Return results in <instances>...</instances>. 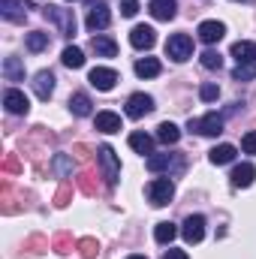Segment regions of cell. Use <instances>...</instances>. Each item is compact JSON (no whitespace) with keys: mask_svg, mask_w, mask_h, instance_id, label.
I'll use <instances>...</instances> for the list:
<instances>
[{"mask_svg":"<svg viewBox=\"0 0 256 259\" xmlns=\"http://www.w3.org/2000/svg\"><path fill=\"white\" fill-rule=\"evenodd\" d=\"M181 139V130L175 127L172 121H163L160 127H157V142H163V145H175Z\"/></svg>","mask_w":256,"mask_h":259,"instance_id":"484cf974","label":"cell"},{"mask_svg":"<svg viewBox=\"0 0 256 259\" xmlns=\"http://www.w3.org/2000/svg\"><path fill=\"white\" fill-rule=\"evenodd\" d=\"M175 235H178V226H175V223H169V220L157 223V229H154V238H157V244H169Z\"/></svg>","mask_w":256,"mask_h":259,"instance_id":"f1b7e54d","label":"cell"},{"mask_svg":"<svg viewBox=\"0 0 256 259\" xmlns=\"http://www.w3.org/2000/svg\"><path fill=\"white\" fill-rule=\"evenodd\" d=\"M3 106H6V112H9V115H27V109H30L27 97H24L18 88H9V91L3 94Z\"/></svg>","mask_w":256,"mask_h":259,"instance_id":"4fadbf2b","label":"cell"},{"mask_svg":"<svg viewBox=\"0 0 256 259\" xmlns=\"http://www.w3.org/2000/svg\"><path fill=\"white\" fill-rule=\"evenodd\" d=\"M232 187H250L253 184V178H256V166L253 163H241V166H235L232 169Z\"/></svg>","mask_w":256,"mask_h":259,"instance_id":"2e32d148","label":"cell"},{"mask_svg":"<svg viewBox=\"0 0 256 259\" xmlns=\"http://www.w3.org/2000/svg\"><path fill=\"white\" fill-rule=\"evenodd\" d=\"M3 166H6V169H9V172H12V169H18V163H15V160H12V157H6V163H3Z\"/></svg>","mask_w":256,"mask_h":259,"instance_id":"74e56055","label":"cell"},{"mask_svg":"<svg viewBox=\"0 0 256 259\" xmlns=\"http://www.w3.org/2000/svg\"><path fill=\"white\" fill-rule=\"evenodd\" d=\"M127 259H148V256H142V253H133V256H127Z\"/></svg>","mask_w":256,"mask_h":259,"instance_id":"f35d334b","label":"cell"},{"mask_svg":"<svg viewBox=\"0 0 256 259\" xmlns=\"http://www.w3.org/2000/svg\"><path fill=\"white\" fill-rule=\"evenodd\" d=\"M232 78H235V81H250V78H256V61H250V64H238L235 69H232Z\"/></svg>","mask_w":256,"mask_h":259,"instance_id":"f546056e","label":"cell"},{"mask_svg":"<svg viewBox=\"0 0 256 259\" xmlns=\"http://www.w3.org/2000/svg\"><path fill=\"white\" fill-rule=\"evenodd\" d=\"M91 106H94V103H91V97H88V94H81V91L69 97V112H72L75 118H88V115H91Z\"/></svg>","mask_w":256,"mask_h":259,"instance_id":"d6986e66","label":"cell"},{"mask_svg":"<svg viewBox=\"0 0 256 259\" xmlns=\"http://www.w3.org/2000/svg\"><path fill=\"white\" fill-rule=\"evenodd\" d=\"M130 42H133V49H151L154 42H157V33H154V27H148V24H136L133 30H130Z\"/></svg>","mask_w":256,"mask_h":259,"instance_id":"7c38bea8","label":"cell"},{"mask_svg":"<svg viewBox=\"0 0 256 259\" xmlns=\"http://www.w3.org/2000/svg\"><path fill=\"white\" fill-rule=\"evenodd\" d=\"M235 154H238V151H235V145H217V148L208 154V160H211L214 166H226V163H232V160H235Z\"/></svg>","mask_w":256,"mask_h":259,"instance_id":"44dd1931","label":"cell"},{"mask_svg":"<svg viewBox=\"0 0 256 259\" xmlns=\"http://www.w3.org/2000/svg\"><path fill=\"white\" fill-rule=\"evenodd\" d=\"M187 130L190 133H202V136H217V133H223V118L217 112H208L205 118H190Z\"/></svg>","mask_w":256,"mask_h":259,"instance_id":"8992f818","label":"cell"},{"mask_svg":"<svg viewBox=\"0 0 256 259\" xmlns=\"http://www.w3.org/2000/svg\"><path fill=\"white\" fill-rule=\"evenodd\" d=\"M88 18H84V24H88V30H106L109 24H112V12H109V6H106V0H88Z\"/></svg>","mask_w":256,"mask_h":259,"instance_id":"7a4b0ae2","label":"cell"},{"mask_svg":"<svg viewBox=\"0 0 256 259\" xmlns=\"http://www.w3.org/2000/svg\"><path fill=\"white\" fill-rule=\"evenodd\" d=\"M61 61H64V66H69V69H81V66H84V52L75 49V46H66L64 55H61Z\"/></svg>","mask_w":256,"mask_h":259,"instance_id":"83f0119b","label":"cell"},{"mask_svg":"<svg viewBox=\"0 0 256 259\" xmlns=\"http://www.w3.org/2000/svg\"><path fill=\"white\" fill-rule=\"evenodd\" d=\"M199 61L205 69H220L223 66V58H220V52H214V49H208V52H202L199 55Z\"/></svg>","mask_w":256,"mask_h":259,"instance_id":"4dcf8cb0","label":"cell"},{"mask_svg":"<svg viewBox=\"0 0 256 259\" xmlns=\"http://www.w3.org/2000/svg\"><path fill=\"white\" fill-rule=\"evenodd\" d=\"M91 49L97 52V58H115V55H118V42H115L112 36H103V33H97V36L91 39Z\"/></svg>","mask_w":256,"mask_h":259,"instance_id":"e0dca14e","label":"cell"},{"mask_svg":"<svg viewBox=\"0 0 256 259\" xmlns=\"http://www.w3.org/2000/svg\"><path fill=\"white\" fill-rule=\"evenodd\" d=\"M78 247H81V256H84V259H94V256H97V241H94V238L78 241Z\"/></svg>","mask_w":256,"mask_h":259,"instance_id":"d6a6232c","label":"cell"},{"mask_svg":"<svg viewBox=\"0 0 256 259\" xmlns=\"http://www.w3.org/2000/svg\"><path fill=\"white\" fill-rule=\"evenodd\" d=\"M94 127L100 130V133H118L121 130V115H115V112H97Z\"/></svg>","mask_w":256,"mask_h":259,"instance_id":"ac0fdd59","label":"cell"},{"mask_svg":"<svg viewBox=\"0 0 256 259\" xmlns=\"http://www.w3.org/2000/svg\"><path fill=\"white\" fill-rule=\"evenodd\" d=\"M136 12H139V0H121V15L133 18Z\"/></svg>","mask_w":256,"mask_h":259,"instance_id":"e575fe53","label":"cell"},{"mask_svg":"<svg viewBox=\"0 0 256 259\" xmlns=\"http://www.w3.org/2000/svg\"><path fill=\"white\" fill-rule=\"evenodd\" d=\"M193 55V39L187 33H172L166 39V58H172L175 64H184Z\"/></svg>","mask_w":256,"mask_h":259,"instance_id":"3957f363","label":"cell"},{"mask_svg":"<svg viewBox=\"0 0 256 259\" xmlns=\"http://www.w3.org/2000/svg\"><path fill=\"white\" fill-rule=\"evenodd\" d=\"M217 97H220V88H217L214 81H205V84L199 88V100H202V103H214Z\"/></svg>","mask_w":256,"mask_h":259,"instance_id":"1f68e13d","label":"cell"},{"mask_svg":"<svg viewBox=\"0 0 256 259\" xmlns=\"http://www.w3.org/2000/svg\"><path fill=\"white\" fill-rule=\"evenodd\" d=\"M232 58H235L238 64H250V61H256V42H247V39L235 42V46H232Z\"/></svg>","mask_w":256,"mask_h":259,"instance_id":"7402d4cb","label":"cell"},{"mask_svg":"<svg viewBox=\"0 0 256 259\" xmlns=\"http://www.w3.org/2000/svg\"><path fill=\"white\" fill-rule=\"evenodd\" d=\"M148 202L151 205H157V208H163V205H169L172 202V196H175V184L169 181V178H154L151 184H148Z\"/></svg>","mask_w":256,"mask_h":259,"instance_id":"277c9868","label":"cell"},{"mask_svg":"<svg viewBox=\"0 0 256 259\" xmlns=\"http://www.w3.org/2000/svg\"><path fill=\"white\" fill-rule=\"evenodd\" d=\"M145 166H148V172H166V169H181L184 160L178 154H151L145 160Z\"/></svg>","mask_w":256,"mask_h":259,"instance_id":"9c48e42d","label":"cell"},{"mask_svg":"<svg viewBox=\"0 0 256 259\" xmlns=\"http://www.w3.org/2000/svg\"><path fill=\"white\" fill-rule=\"evenodd\" d=\"M196 33H199V39H202L205 46H214V42H220V39L226 36V24H223V21H202Z\"/></svg>","mask_w":256,"mask_h":259,"instance_id":"8fae6325","label":"cell"},{"mask_svg":"<svg viewBox=\"0 0 256 259\" xmlns=\"http://www.w3.org/2000/svg\"><path fill=\"white\" fill-rule=\"evenodd\" d=\"M42 15H46L52 24H58V30H61L64 36H72V33H75V15H72V9L46 6V9H42Z\"/></svg>","mask_w":256,"mask_h":259,"instance_id":"5b68a950","label":"cell"},{"mask_svg":"<svg viewBox=\"0 0 256 259\" xmlns=\"http://www.w3.org/2000/svg\"><path fill=\"white\" fill-rule=\"evenodd\" d=\"M151 109H154V97H148V94H133L127 100V118H133V121L145 118Z\"/></svg>","mask_w":256,"mask_h":259,"instance_id":"30bf717a","label":"cell"},{"mask_svg":"<svg viewBox=\"0 0 256 259\" xmlns=\"http://www.w3.org/2000/svg\"><path fill=\"white\" fill-rule=\"evenodd\" d=\"M130 148L136 151V154H154V139L148 136V133H130Z\"/></svg>","mask_w":256,"mask_h":259,"instance_id":"ffe728a7","label":"cell"},{"mask_svg":"<svg viewBox=\"0 0 256 259\" xmlns=\"http://www.w3.org/2000/svg\"><path fill=\"white\" fill-rule=\"evenodd\" d=\"M0 15L6 18V21H24V6L21 3H15V0H0Z\"/></svg>","mask_w":256,"mask_h":259,"instance_id":"cb8c5ba5","label":"cell"},{"mask_svg":"<svg viewBox=\"0 0 256 259\" xmlns=\"http://www.w3.org/2000/svg\"><path fill=\"white\" fill-rule=\"evenodd\" d=\"M181 235H184L187 244H199L205 238V217L202 214H190L184 220V226H181Z\"/></svg>","mask_w":256,"mask_h":259,"instance_id":"ba28073f","label":"cell"},{"mask_svg":"<svg viewBox=\"0 0 256 259\" xmlns=\"http://www.w3.org/2000/svg\"><path fill=\"white\" fill-rule=\"evenodd\" d=\"M55 166H58L61 172H69V160H66L64 154H58V157H55Z\"/></svg>","mask_w":256,"mask_h":259,"instance_id":"d590c367","label":"cell"},{"mask_svg":"<svg viewBox=\"0 0 256 259\" xmlns=\"http://www.w3.org/2000/svg\"><path fill=\"white\" fill-rule=\"evenodd\" d=\"M97 163H100V169H103L106 184H109V187H115V184H118V178H121V163H118L115 148H112V145H100V148H97Z\"/></svg>","mask_w":256,"mask_h":259,"instance_id":"6da1fadb","label":"cell"},{"mask_svg":"<svg viewBox=\"0 0 256 259\" xmlns=\"http://www.w3.org/2000/svg\"><path fill=\"white\" fill-rule=\"evenodd\" d=\"M151 15L157 18V21H172L175 18V12H178V3L175 0H151Z\"/></svg>","mask_w":256,"mask_h":259,"instance_id":"9a60e30c","label":"cell"},{"mask_svg":"<svg viewBox=\"0 0 256 259\" xmlns=\"http://www.w3.org/2000/svg\"><path fill=\"white\" fill-rule=\"evenodd\" d=\"M3 75H6V81H24V64L18 58H6L3 61Z\"/></svg>","mask_w":256,"mask_h":259,"instance_id":"d4e9b609","label":"cell"},{"mask_svg":"<svg viewBox=\"0 0 256 259\" xmlns=\"http://www.w3.org/2000/svg\"><path fill=\"white\" fill-rule=\"evenodd\" d=\"M241 148H244V154H256V130L244 133V139H241Z\"/></svg>","mask_w":256,"mask_h":259,"instance_id":"836d02e7","label":"cell"},{"mask_svg":"<svg viewBox=\"0 0 256 259\" xmlns=\"http://www.w3.org/2000/svg\"><path fill=\"white\" fill-rule=\"evenodd\" d=\"M66 3H72V0H66Z\"/></svg>","mask_w":256,"mask_h":259,"instance_id":"ab89813d","label":"cell"},{"mask_svg":"<svg viewBox=\"0 0 256 259\" xmlns=\"http://www.w3.org/2000/svg\"><path fill=\"white\" fill-rule=\"evenodd\" d=\"M160 61L157 58H139L136 61V75L139 78H154V75H160Z\"/></svg>","mask_w":256,"mask_h":259,"instance_id":"603a6c76","label":"cell"},{"mask_svg":"<svg viewBox=\"0 0 256 259\" xmlns=\"http://www.w3.org/2000/svg\"><path fill=\"white\" fill-rule=\"evenodd\" d=\"M24 46H27V52L39 55V52H46V49H49V33H42V30H33V33H27Z\"/></svg>","mask_w":256,"mask_h":259,"instance_id":"4316f807","label":"cell"},{"mask_svg":"<svg viewBox=\"0 0 256 259\" xmlns=\"http://www.w3.org/2000/svg\"><path fill=\"white\" fill-rule=\"evenodd\" d=\"M33 94H36L39 100H49V97L55 94V75H52L49 69H39V72L33 75Z\"/></svg>","mask_w":256,"mask_h":259,"instance_id":"5bb4252c","label":"cell"},{"mask_svg":"<svg viewBox=\"0 0 256 259\" xmlns=\"http://www.w3.org/2000/svg\"><path fill=\"white\" fill-rule=\"evenodd\" d=\"M88 81H91L97 91H112V88L118 84V72H115L112 66H94L91 75H88Z\"/></svg>","mask_w":256,"mask_h":259,"instance_id":"52a82bcc","label":"cell"},{"mask_svg":"<svg viewBox=\"0 0 256 259\" xmlns=\"http://www.w3.org/2000/svg\"><path fill=\"white\" fill-rule=\"evenodd\" d=\"M163 259H190V256H187L184 250H166V253H163Z\"/></svg>","mask_w":256,"mask_h":259,"instance_id":"8d00e7d4","label":"cell"}]
</instances>
